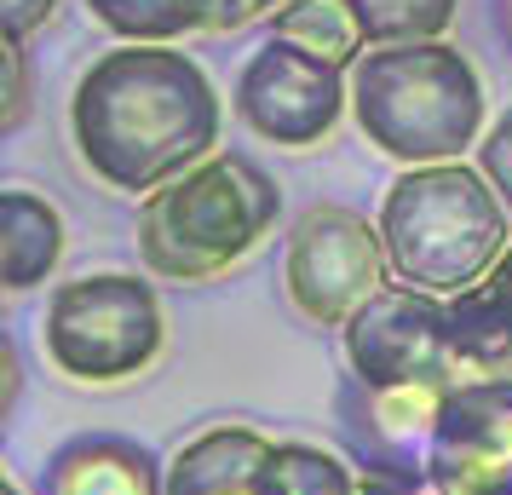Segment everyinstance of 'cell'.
<instances>
[{"label": "cell", "instance_id": "cell-12", "mask_svg": "<svg viewBox=\"0 0 512 495\" xmlns=\"http://www.w3.org/2000/svg\"><path fill=\"white\" fill-rule=\"evenodd\" d=\"M47 495H167V467L133 438H75L52 455Z\"/></svg>", "mask_w": 512, "mask_h": 495}, {"label": "cell", "instance_id": "cell-20", "mask_svg": "<svg viewBox=\"0 0 512 495\" xmlns=\"http://www.w3.org/2000/svg\"><path fill=\"white\" fill-rule=\"evenodd\" d=\"M363 495H443L420 467H363Z\"/></svg>", "mask_w": 512, "mask_h": 495}, {"label": "cell", "instance_id": "cell-22", "mask_svg": "<svg viewBox=\"0 0 512 495\" xmlns=\"http://www.w3.org/2000/svg\"><path fill=\"white\" fill-rule=\"evenodd\" d=\"M29 116V52L6 41V133H18Z\"/></svg>", "mask_w": 512, "mask_h": 495}, {"label": "cell", "instance_id": "cell-4", "mask_svg": "<svg viewBox=\"0 0 512 495\" xmlns=\"http://www.w3.org/2000/svg\"><path fill=\"white\" fill-rule=\"evenodd\" d=\"M351 121L403 167L461 162L484 133V75L449 41L369 47L351 70Z\"/></svg>", "mask_w": 512, "mask_h": 495}, {"label": "cell", "instance_id": "cell-14", "mask_svg": "<svg viewBox=\"0 0 512 495\" xmlns=\"http://www.w3.org/2000/svg\"><path fill=\"white\" fill-rule=\"evenodd\" d=\"M64 260V213L41 190H0V283L12 294L47 283Z\"/></svg>", "mask_w": 512, "mask_h": 495}, {"label": "cell", "instance_id": "cell-17", "mask_svg": "<svg viewBox=\"0 0 512 495\" xmlns=\"http://www.w3.org/2000/svg\"><path fill=\"white\" fill-rule=\"evenodd\" d=\"M265 495H363V472H351L323 444L288 438L265 461Z\"/></svg>", "mask_w": 512, "mask_h": 495}, {"label": "cell", "instance_id": "cell-21", "mask_svg": "<svg viewBox=\"0 0 512 495\" xmlns=\"http://www.w3.org/2000/svg\"><path fill=\"white\" fill-rule=\"evenodd\" d=\"M58 6L64 0H0V24H6V41H18L24 47L35 29H47L58 18Z\"/></svg>", "mask_w": 512, "mask_h": 495}, {"label": "cell", "instance_id": "cell-26", "mask_svg": "<svg viewBox=\"0 0 512 495\" xmlns=\"http://www.w3.org/2000/svg\"><path fill=\"white\" fill-rule=\"evenodd\" d=\"M501 29H507V41H512V0H501Z\"/></svg>", "mask_w": 512, "mask_h": 495}, {"label": "cell", "instance_id": "cell-16", "mask_svg": "<svg viewBox=\"0 0 512 495\" xmlns=\"http://www.w3.org/2000/svg\"><path fill=\"white\" fill-rule=\"evenodd\" d=\"M271 35L288 41V47H305L311 58H323L334 70H357V58L369 52V35L357 24L346 0H288L277 18H271Z\"/></svg>", "mask_w": 512, "mask_h": 495}, {"label": "cell", "instance_id": "cell-6", "mask_svg": "<svg viewBox=\"0 0 512 495\" xmlns=\"http://www.w3.org/2000/svg\"><path fill=\"white\" fill-rule=\"evenodd\" d=\"M282 283L305 323L317 329H346L374 294L392 288V260L380 225L340 202H317L294 219L288 254H282Z\"/></svg>", "mask_w": 512, "mask_h": 495}, {"label": "cell", "instance_id": "cell-19", "mask_svg": "<svg viewBox=\"0 0 512 495\" xmlns=\"http://www.w3.org/2000/svg\"><path fill=\"white\" fill-rule=\"evenodd\" d=\"M478 173L495 185V196H501L507 213H512V104H507V116L484 133V144H478Z\"/></svg>", "mask_w": 512, "mask_h": 495}, {"label": "cell", "instance_id": "cell-24", "mask_svg": "<svg viewBox=\"0 0 512 495\" xmlns=\"http://www.w3.org/2000/svg\"><path fill=\"white\" fill-rule=\"evenodd\" d=\"M12 403H18V352L6 346V409H12Z\"/></svg>", "mask_w": 512, "mask_h": 495}, {"label": "cell", "instance_id": "cell-7", "mask_svg": "<svg viewBox=\"0 0 512 495\" xmlns=\"http://www.w3.org/2000/svg\"><path fill=\"white\" fill-rule=\"evenodd\" d=\"M351 375L363 392H397V386H461V352H455V317L449 300L392 283L340 329Z\"/></svg>", "mask_w": 512, "mask_h": 495}, {"label": "cell", "instance_id": "cell-15", "mask_svg": "<svg viewBox=\"0 0 512 495\" xmlns=\"http://www.w3.org/2000/svg\"><path fill=\"white\" fill-rule=\"evenodd\" d=\"M455 386H397V392H369L363 409V438L374 444V467H420L438 438V421L449 409Z\"/></svg>", "mask_w": 512, "mask_h": 495}, {"label": "cell", "instance_id": "cell-5", "mask_svg": "<svg viewBox=\"0 0 512 495\" xmlns=\"http://www.w3.org/2000/svg\"><path fill=\"white\" fill-rule=\"evenodd\" d=\"M167 346L162 294L133 271H93L52 288L41 317V352L75 386L139 380Z\"/></svg>", "mask_w": 512, "mask_h": 495}, {"label": "cell", "instance_id": "cell-1", "mask_svg": "<svg viewBox=\"0 0 512 495\" xmlns=\"http://www.w3.org/2000/svg\"><path fill=\"white\" fill-rule=\"evenodd\" d=\"M225 104L185 47L98 52L70 98V139L104 190L150 196L219 150Z\"/></svg>", "mask_w": 512, "mask_h": 495}, {"label": "cell", "instance_id": "cell-18", "mask_svg": "<svg viewBox=\"0 0 512 495\" xmlns=\"http://www.w3.org/2000/svg\"><path fill=\"white\" fill-rule=\"evenodd\" d=\"M357 12V24L369 35V47H415V41H443L461 0H346Z\"/></svg>", "mask_w": 512, "mask_h": 495}, {"label": "cell", "instance_id": "cell-9", "mask_svg": "<svg viewBox=\"0 0 512 495\" xmlns=\"http://www.w3.org/2000/svg\"><path fill=\"white\" fill-rule=\"evenodd\" d=\"M420 472L443 495H512V386H455Z\"/></svg>", "mask_w": 512, "mask_h": 495}, {"label": "cell", "instance_id": "cell-2", "mask_svg": "<svg viewBox=\"0 0 512 495\" xmlns=\"http://www.w3.org/2000/svg\"><path fill=\"white\" fill-rule=\"evenodd\" d=\"M374 225L392 260V283L438 300L478 288L512 248V213L478 162L403 167Z\"/></svg>", "mask_w": 512, "mask_h": 495}, {"label": "cell", "instance_id": "cell-11", "mask_svg": "<svg viewBox=\"0 0 512 495\" xmlns=\"http://www.w3.org/2000/svg\"><path fill=\"white\" fill-rule=\"evenodd\" d=\"M449 317H455L461 386L466 380L512 386V248L495 260V271L478 288L449 300Z\"/></svg>", "mask_w": 512, "mask_h": 495}, {"label": "cell", "instance_id": "cell-23", "mask_svg": "<svg viewBox=\"0 0 512 495\" xmlns=\"http://www.w3.org/2000/svg\"><path fill=\"white\" fill-rule=\"evenodd\" d=\"M236 6H242L248 18H277V12L288 6V0H236Z\"/></svg>", "mask_w": 512, "mask_h": 495}, {"label": "cell", "instance_id": "cell-13", "mask_svg": "<svg viewBox=\"0 0 512 495\" xmlns=\"http://www.w3.org/2000/svg\"><path fill=\"white\" fill-rule=\"evenodd\" d=\"M87 12L133 47H179L190 35H225L248 24L236 0H87Z\"/></svg>", "mask_w": 512, "mask_h": 495}, {"label": "cell", "instance_id": "cell-3", "mask_svg": "<svg viewBox=\"0 0 512 495\" xmlns=\"http://www.w3.org/2000/svg\"><path fill=\"white\" fill-rule=\"evenodd\" d=\"M277 213L282 190L254 156L213 150L139 202V260L162 283H213L271 236Z\"/></svg>", "mask_w": 512, "mask_h": 495}, {"label": "cell", "instance_id": "cell-10", "mask_svg": "<svg viewBox=\"0 0 512 495\" xmlns=\"http://www.w3.org/2000/svg\"><path fill=\"white\" fill-rule=\"evenodd\" d=\"M277 438L254 426H208L167 461V495H265V461Z\"/></svg>", "mask_w": 512, "mask_h": 495}, {"label": "cell", "instance_id": "cell-25", "mask_svg": "<svg viewBox=\"0 0 512 495\" xmlns=\"http://www.w3.org/2000/svg\"><path fill=\"white\" fill-rule=\"evenodd\" d=\"M6 495H29V490H24V478H18V472H6Z\"/></svg>", "mask_w": 512, "mask_h": 495}, {"label": "cell", "instance_id": "cell-8", "mask_svg": "<svg viewBox=\"0 0 512 495\" xmlns=\"http://www.w3.org/2000/svg\"><path fill=\"white\" fill-rule=\"evenodd\" d=\"M231 104L254 139L277 150H317L351 110V75L311 58L305 47L265 35L236 75Z\"/></svg>", "mask_w": 512, "mask_h": 495}]
</instances>
